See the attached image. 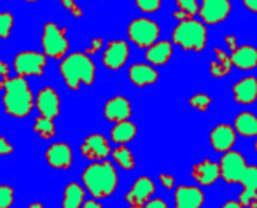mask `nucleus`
Returning <instances> with one entry per match:
<instances>
[{"label": "nucleus", "mask_w": 257, "mask_h": 208, "mask_svg": "<svg viewBox=\"0 0 257 208\" xmlns=\"http://www.w3.org/2000/svg\"><path fill=\"white\" fill-rule=\"evenodd\" d=\"M82 187L93 196V199L108 198L115 192L119 184V175L110 161H93L84 168L81 175Z\"/></svg>", "instance_id": "nucleus-1"}, {"label": "nucleus", "mask_w": 257, "mask_h": 208, "mask_svg": "<svg viewBox=\"0 0 257 208\" xmlns=\"http://www.w3.org/2000/svg\"><path fill=\"white\" fill-rule=\"evenodd\" d=\"M60 74L68 89L77 91L81 86H93L96 77V67L91 56L75 51L68 53L60 61Z\"/></svg>", "instance_id": "nucleus-2"}, {"label": "nucleus", "mask_w": 257, "mask_h": 208, "mask_svg": "<svg viewBox=\"0 0 257 208\" xmlns=\"http://www.w3.org/2000/svg\"><path fill=\"white\" fill-rule=\"evenodd\" d=\"M2 105L7 116L23 119L34 109V93L25 77H9L2 86Z\"/></svg>", "instance_id": "nucleus-3"}, {"label": "nucleus", "mask_w": 257, "mask_h": 208, "mask_svg": "<svg viewBox=\"0 0 257 208\" xmlns=\"http://www.w3.org/2000/svg\"><path fill=\"white\" fill-rule=\"evenodd\" d=\"M206 42H208L206 25L201 23L200 20H194V18L179 21L177 27L172 30V44L182 47L184 51L200 53L205 49Z\"/></svg>", "instance_id": "nucleus-4"}, {"label": "nucleus", "mask_w": 257, "mask_h": 208, "mask_svg": "<svg viewBox=\"0 0 257 208\" xmlns=\"http://www.w3.org/2000/svg\"><path fill=\"white\" fill-rule=\"evenodd\" d=\"M41 46L44 56L53 58V60H61L65 54H68L70 44L67 39V32L65 28L58 27L53 21H48L42 28V37H41Z\"/></svg>", "instance_id": "nucleus-5"}, {"label": "nucleus", "mask_w": 257, "mask_h": 208, "mask_svg": "<svg viewBox=\"0 0 257 208\" xmlns=\"http://www.w3.org/2000/svg\"><path fill=\"white\" fill-rule=\"evenodd\" d=\"M159 25L147 16L135 18L128 25V39L140 49H147L156 41H159Z\"/></svg>", "instance_id": "nucleus-6"}, {"label": "nucleus", "mask_w": 257, "mask_h": 208, "mask_svg": "<svg viewBox=\"0 0 257 208\" xmlns=\"http://www.w3.org/2000/svg\"><path fill=\"white\" fill-rule=\"evenodd\" d=\"M48 58L39 51H21L14 56L13 68L20 77H39L46 72Z\"/></svg>", "instance_id": "nucleus-7"}, {"label": "nucleus", "mask_w": 257, "mask_h": 208, "mask_svg": "<svg viewBox=\"0 0 257 208\" xmlns=\"http://www.w3.org/2000/svg\"><path fill=\"white\" fill-rule=\"evenodd\" d=\"M217 165H219V177L226 184H240L245 168H247V161L241 152L231 149V151L224 152Z\"/></svg>", "instance_id": "nucleus-8"}, {"label": "nucleus", "mask_w": 257, "mask_h": 208, "mask_svg": "<svg viewBox=\"0 0 257 208\" xmlns=\"http://www.w3.org/2000/svg\"><path fill=\"white\" fill-rule=\"evenodd\" d=\"M231 14V0H201L198 16L203 25H219Z\"/></svg>", "instance_id": "nucleus-9"}, {"label": "nucleus", "mask_w": 257, "mask_h": 208, "mask_svg": "<svg viewBox=\"0 0 257 208\" xmlns=\"http://www.w3.org/2000/svg\"><path fill=\"white\" fill-rule=\"evenodd\" d=\"M130 58V44L122 39H115V41L107 42V46L103 47L102 54V63L105 68L115 72L121 70L126 65Z\"/></svg>", "instance_id": "nucleus-10"}, {"label": "nucleus", "mask_w": 257, "mask_h": 208, "mask_svg": "<svg viewBox=\"0 0 257 208\" xmlns=\"http://www.w3.org/2000/svg\"><path fill=\"white\" fill-rule=\"evenodd\" d=\"M34 107L39 111L42 118L56 119L61 112V100L58 91L53 86H44L39 89L37 96L34 100Z\"/></svg>", "instance_id": "nucleus-11"}, {"label": "nucleus", "mask_w": 257, "mask_h": 208, "mask_svg": "<svg viewBox=\"0 0 257 208\" xmlns=\"http://www.w3.org/2000/svg\"><path fill=\"white\" fill-rule=\"evenodd\" d=\"M110 142L100 133H93L82 140L81 154L89 161H103L110 156Z\"/></svg>", "instance_id": "nucleus-12"}, {"label": "nucleus", "mask_w": 257, "mask_h": 208, "mask_svg": "<svg viewBox=\"0 0 257 208\" xmlns=\"http://www.w3.org/2000/svg\"><path fill=\"white\" fill-rule=\"evenodd\" d=\"M156 192V184L151 177H139L133 182L132 189L126 192L124 199L130 206H144Z\"/></svg>", "instance_id": "nucleus-13"}, {"label": "nucleus", "mask_w": 257, "mask_h": 208, "mask_svg": "<svg viewBox=\"0 0 257 208\" xmlns=\"http://www.w3.org/2000/svg\"><path fill=\"white\" fill-rule=\"evenodd\" d=\"M236 144V131L233 125L227 123H220V125L213 126L210 131V145L217 154H224V152L231 151Z\"/></svg>", "instance_id": "nucleus-14"}, {"label": "nucleus", "mask_w": 257, "mask_h": 208, "mask_svg": "<svg viewBox=\"0 0 257 208\" xmlns=\"http://www.w3.org/2000/svg\"><path fill=\"white\" fill-rule=\"evenodd\" d=\"M46 161L54 170H67L72 166L74 161V152L72 147L67 142H53L48 149H46Z\"/></svg>", "instance_id": "nucleus-15"}, {"label": "nucleus", "mask_w": 257, "mask_h": 208, "mask_svg": "<svg viewBox=\"0 0 257 208\" xmlns=\"http://www.w3.org/2000/svg\"><path fill=\"white\" fill-rule=\"evenodd\" d=\"M132 101L122 94H115V96L108 98L103 105V116L110 123L126 121L132 118Z\"/></svg>", "instance_id": "nucleus-16"}, {"label": "nucleus", "mask_w": 257, "mask_h": 208, "mask_svg": "<svg viewBox=\"0 0 257 208\" xmlns=\"http://www.w3.org/2000/svg\"><path fill=\"white\" fill-rule=\"evenodd\" d=\"M175 208H201L205 203V194L200 185H179L173 192Z\"/></svg>", "instance_id": "nucleus-17"}, {"label": "nucleus", "mask_w": 257, "mask_h": 208, "mask_svg": "<svg viewBox=\"0 0 257 208\" xmlns=\"http://www.w3.org/2000/svg\"><path fill=\"white\" fill-rule=\"evenodd\" d=\"M231 58V67H236L238 70H254L257 68V47L250 44H243L238 46L233 53H229Z\"/></svg>", "instance_id": "nucleus-18"}, {"label": "nucleus", "mask_w": 257, "mask_h": 208, "mask_svg": "<svg viewBox=\"0 0 257 208\" xmlns=\"http://www.w3.org/2000/svg\"><path fill=\"white\" fill-rule=\"evenodd\" d=\"M128 77L130 82L137 87H146V86H153L158 82L159 79V72L156 70V67L149 63H135L128 68Z\"/></svg>", "instance_id": "nucleus-19"}, {"label": "nucleus", "mask_w": 257, "mask_h": 208, "mask_svg": "<svg viewBox=\"0 0 257 208\" xmlns=\"http://www.w3.org/2000/svg\"><path fill=\"white\" fill-rule=\"evenodd\" d=\"M191 175H193L194 182H196L200 187H208V185L215 184L220 178L219 165H217L215 161H212V159H203V161L196 163V165L193 166Z\"/></svg>", "instance_id": "nucleus-20"}, {"label": "nucleus", "mask_w": 257, "mask_h": 208, "mask_svg": "<svg viewBox=\"0 0 257 208\" xmlns=\"http://www.w3.org/2000/svg\"><path fill=\"white\" fill-rule=\"evenodd\" d=\"M233 98L236 103L250 105L257 100V79L248 75V77L240 79L233 84Z\"/></svg>", "instance_id": "nucleus-21"}, {"label": "nucleus", "mask_w": 257, "mask_h": 208, "mask_svg": "<svg viewBox=\"0 0 257 208\" xmlns=\"http://www.w3.org/2000/svg\"><path fill=\"white\" fill-rule=\"evenodd\" d=\"M173 56V44L172 41H156L153 46L146 49V60L153 67H163Z\"/></svg>", "instance_id": "nucleus-22"}, {"label": "nucleus", "mask_w": 257, "mask_h": 208, "mask_svg": "<svg viewBox=\"0 0 257 208\" xmlns=\"http://www.w3.org/2000/svg\"><path fill=\"white\" fill-rule=\"evenodd\" d=\"M137 133H139V128L133 121L126 119V121H119L114 123L110 130V140L117 145H126L132 140H135Z\"/></svg>", "instance_id": "nucleus-23"}, {"label": "nucleus", "mask_w": 257, "mask_h": 208, "mask_svg": "<svg viewBox=\"0 0 257 208\" xmlns=\"http://www.w3.org/2000/svg\"><path fill=\"white\" fill-rule=\"evenodd\" d=\"M233 128L236 135L245 138H255L257 137V116L250 111H243L236 114L233 123Z\"/></svg>", "instance_id": "nucleus-24"}, {"label": "nucleus", "mask_w": 257, "mask_h": 208, "mask_svg": "<svg viewBox=\"0 0 257 208\" xmlns=\"http://www.w3.org/2000/svg\"><path fill=\"white\" fill-rule=\"evenodd\" d=\"M86 189L79 182H68L65 185L63 199H61V206L63 208H81L84 203Z\"/></svg>", "instance_id": "nucleus-25"}, {"label": "nucleus", "mask_w": 257, "mask_h": 208, "mask_svg": "<svg viewBox=\"0 0 257 208\" xmlns=\"http://www.w3.org/2000/svg\"><path fill=\"white\" fill-rule=\"evenodd\" d=\"M110 156H112V159H114L115 165L126 171L133 170V168L137 166L135 156H133V152L130 151L128 147H124V145H119V147H115L114 151H110Z\"/></svg>", "instance_id": "nucleus-26"}, {"label": "nucleus", "mask_w": 257, "mask_h": 208, "mask_svg": "<svg viewBox=\"0 0 257 208\" xmlns=\"http://www.w3.org/2000/svg\"><path fill=\"white\" fill-rule=\"evenodd\" d=\"M34 131L39 135V138H42V140H51L54 135H56V125H54L53 119L39 116L34 123Z\"/></svg>", "instance_id": "nucleus-27"}, {"label": "nucleus", "mask_w": 257, "mask_h": 208, "mask_svg": "<svg viewBox=\"0 0 257 208\" xmlns=\"http://www.w3.org/2000/svg\"><path fill=\"white\" fill-rule=\"evenodd\" d=\"M240 184L243 185V191L257 192V166L255 165H247Z\"/></svg>", "instance_id": "nucleus-28"}, {"label": "nucleus", "mask_w": 257, "mask_h": 208, "mask_svg": "<svg viewBox=\"0 0 257 208\" xmlns=\"http://www.w3.org/2000/svg\"><path fill=\"white\" fill-rule=\"evenodd\" d=\"M14 28V16L9 11H2L0 13V39H9L11 32Z\"/></svg>", "instance_id": "nucleus-29"}, {"label": "nucleus", "mask_w": 257, "mask_h": 208, "mask_svg": "<svg viewBox=\"0 0 257 208\" xmlns=\"http://www.w3.org/2000/svg\"><path fill=\"white\" fill-rule=\"evenodd\" d=\"M212 96L206 93H194L193 96L189 98V105L193 109H196V111L200 112H206L210 109V105H212Z\"/></svg>", "instance_id": "nucleus-30"}, {"label": "nucleus", "mask_w": 257, "mask_h": 208, "mask_svg": "<svg viewBox=\"0 0 257 208\" xmlns=\"http://www.w3.org/2000/svg\"><path fill=\"white\" fill-rule=\"evenodd\" d=\"M229 72H231V65L229 63H222V61L215 60V58L210 61V75H212L213 79L226 77Z\"/></svg>", "instance_id": "nucleus-31"}, {"label": "nucleus", "mask_w": 257, "mask_h": 208, "mask_svg": "<svg viewBox=\"0 0 257 208\" xmlns=\"http://www.w3.org/2000/svg\"><path fill=\"white\" fill-rule=\"evenodd\" d=\"M200 9L198 0H177V11H180L182 14H186L187 18H194Z\"/></svg>", "instance_id": "nucleus-32"}, {"label": "nucleus", "mask_w": 257, "mask_h": 208, "mask_svg": "<svg viewBox=\"0 0 257 208\" xmlns=\"http://www.w3.org/2000/svg\"><path fill=\"white\" fill-rule=\"evenodd\" d=\"M14 203V189L7 184L0 185V208H11Z\"/></svg>", "instance_id": "nucleus-33"}, {"label": "nucleus", "mask_w": 257, "mask_h": 208, "mask_svg": "<svg viewBox=\"0 0 257 208\" xmlns=\"http://www.w3.org/2000/svg\"><path fill=\"white\" fill-rule=\"evenodd\" d=\"M135 4L144 14H154L161 7V0H135Z\"/></svg>", "instance_id": "nucleus-34"}, {"label": "nucleus", "mask_w": 257, "mask_h": 208, "mask_svg": "<svg viewBox=\"0 0 257 208\" xmlns=\"http://www.w3.org/2000/svg\"><path fill=\"white\" fill-rule=\"evenodd\" d=\"M13 152H14L13 144H11V142L7 140L2 133H0V158H4V156H11Z\"/></svg>", "instance_id": "nucleus-35"}, {"label": "nucleus", "mask_w": 257, "mask_h": 208, "mask_svg": "<svg viewBox=\"0 0 257 208\" xmlns=\"http://www.w3.org/2000/svg\"><path fill=\"white\" fill-rule=\"evenodd\" d=\"M159 184L168 191H172L175 187V178H173L172 173H159Z\"/></svg>", "instance_id": "nucleus-36"}, {"label": "nucleus", "mask_w": 257, "mask_h": 208, "mask_svg": "<svg viewBox=\"0 0 257 208\" xmlns=\"http://www.w3.org/2000/svg\"><path fill=\"white\" fill-rule=\"evenodd\" d=\"M102 47H103V39H100V37L93 39L91 44H89V47H88V51H86V54H88V56H91V54L98 53Z\"/></svg>", "instance_id": "nucleus-37"}, {"label": "nucleus", "mask_w": 257, "mask_h": 208, "mask_svg": "<svg viewBox=\"0 0 257 208\" xmlns=\"http://www.w3.org/2000/svg\"><path fill=\"white\" fill-rule=\"evenodd\" d=\"M144 208H168V205H166V201L161 198H151L149 201L144 205Z\"/></svg>", "instance_id": "nucleus-38"}, {"label": "nucleus", "mask_w": 257, "mask_h": 208, "mask_svg": "<svg viewBox=\"0 0 257 208\" xmlns=\"http://www.w3.org/2000/svg\"><path fill=\"white\" fill-rule=\"evenodd\" d=\"M7 79H9V65L0 60V87L4 86V82H6Z\"/></svg>", "instance_id": "nucleus-39"}, {"label": "nucleus", "mask_w": 257, "mask_h": 208, "mask_svg": "<svg viewBox=\"0 0 257 208\" xmlns=\"http://www.w3.org/2000/svg\"><path fill=\"white\" fill-rule=\"evenodd\" d=\"M224 42L227 44V49H229V53H233V51L238 47V39L234 37V35H226V39H224Z\"/></svg>", "instance_id": "nucleus-40"}, {"label": "nucleus", "mask_w": 257, "mask_h": 208, "mask_svg": "<svg viewBox=\"0 0 257 208\" xmlns=\"http://www.w3.org/2000/svg\"><path fill=\"white\" fill-rule=\"evenodd\" d=\"M67 11H70L72 14H74L75 18H82V11L79 9L77 6H75V2H72V4H67V6H63Z\"/></svg>", "instance_id": "nucleus-41"}, {"label": "nucleus", "mask_w": 257, "mask_h": 208, "mask_svg": "<svg viewBox=\"0 0 257 208\" xmlns=\"http://www.w3.org/2000/svg\"><path fill=\"white\" fill-rule=\"evenodd\" d=\"M241 2H243V6L247 7L250 13L257 14V0H241Z\"/></svg>", "instance_id": "nucleus-42"}, {"label": "nucleus", "mask_w": 257, "mask_h": 208, "mask_svg": "<svg viewBox=\"0 0 257 208\" xmlns=\"http://www.w3.org/2000/svg\"><path fill=\"white\" fill-rule=\"evenodd\" d=\"M81 208H103V206H102V203H98L96 199H86Z\"/></svg>", "instance_id": "nucleus-43"}, {"label": "nucleus", "mask_w": 257, "mask_h": 208, "mask_svg": "<svg viewBox=\"0 0 257 208\" xmlns=\"http://www.w3.org/2000/svg\"><path fill=\"white\" fill-rule=\"evenodd\" d=\"M220 208H243V206H241L238 201H233V199H229V201H226Z\"/></svg>", "instance_id": "nucleus-44"}, {"label": "nucleus", "mask_w": 257, "mask_h": 208, "mask_svg": "<svg viewBox=\"0 0 257 208\" xmlns=\"http://www.w3.org/2000/svg\"><path fill=\"white\" fill-rule=\"evenodd\" d=\"M28 208H44V206H42L41 203L35 201V203H30V205H28Z\"/></svg>", "instance_id": "nucleus-45"}, {"label": "nucleus", "mask_w": 257, "mask_h": 208, "mask_svg": "<svg viewBox=\"0 0 257 208\" xmlns=\"http://www.w3.org/2000/svg\"><path fill=\"white\" fill-rule=\"evenodd\" d=\"M58 2H61L63 6H67V4H72V2H75V0H58Z\"/></svg>", "instance_id": "nucleus-46"}, {"label": "nucleus", "mask_w": 257, "mask_h": 208, "mask_svg": "<svg viewBox=\"0 0 257 208\" xmlns=\"http://www.w3.org/2000/svg\"><path fill=\"white\" fill-rule=\"evenodd\" d=\"M25 2H28V4H34V2H39V0H25Z\"/></svg>", "instance_id": "nucleus-47"}, {"label": "nucleus", "mask_w": 257, "mask_h": 208, "mask_svg": "<svg viewBox=\"0 0 257 208\" xmlns=\"http://www.w3.org/2000/svg\"><path fill=\"white\" fill-rule=\"evenodd\" d=\"M254 149H255V154H257V137H255V144H254Z\"/></svg>", "instance_id": "nucleus-48"}, {"label": "nucleus", "mask_w": 257, "mask_h": 208, "mask_svg": "<svg viewBox=\"0 0 257 208\" xmlns=\"http://www.w3.org/2000/svg\"><path fill=\"white\" fill-rule=\"evenodd\" d=\"M130 208H144V206H130Z\"/></svg>", "instance_id": "nucleus-49"}, {"label": "nucleus", "mask_w": 257, "mask_h": 208, "mask_svg": "<svg viewBox=\"0 0 257 208\" xmlns=\"http://www.w3.org/2000/svg\"><path fill=\"white\" fill-rule=\"evenodd\" d=\"M255 101H257V100H255Z\"/></svg>", "instance_id": "nucleus-50"}]
</instances>
